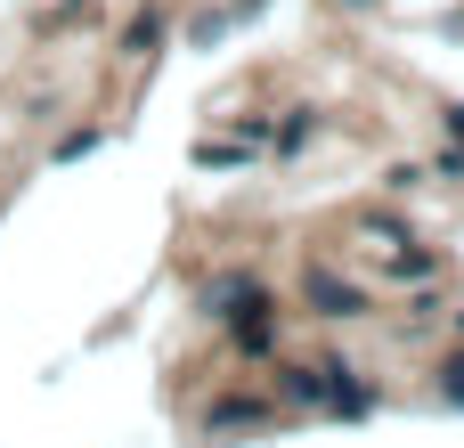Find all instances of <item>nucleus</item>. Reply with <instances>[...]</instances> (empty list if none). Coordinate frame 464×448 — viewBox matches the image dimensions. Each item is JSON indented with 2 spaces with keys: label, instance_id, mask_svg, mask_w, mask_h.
<instances>
[{
  "label": "nucleus",
  "instance_id": "1",
  "mask_svg": "<svg viewBox=\"0 0 464 448\" xmlns=\"http://www.w3.org/2000/svg\"><path fill=\"white\" fill-rule=\"evenodd\" d=\"M310 302H318V318H359L367 310V294L351 278H334V269H310Z\"/></svg>",
  "mask_w": 464,
  "mask_h": 448
},
{
  "label": "nucleus",
  "instance_id": "2",
  "mask_svg": "<svg viewBox=\"0 0 464 448\" xmlns=\"http://www.w3.org/2000/svg\"><path fill=\"white\" fill-rule=\"evenodd\" d=\"M155 41H163V16H155V8H147V16H139V24H130V33H122V49H130V57H147V49H155Z\"/></svg>",
  "mask_w": 464,
  "mask_h": 448
},
{
  "label": "nucleus",
  "instance_id": "3",
  "mask_svg": "<svg viewBox=\"0 0 464 448\" xmlns=\"http://www.w3.org/2000/svg\"><path fill=\"white\" fill-rule=\"evenodd\" d=\"M253 416H261L253 400H220V408H212V433H228V424H253Z\"/></svg>",
  "mask_w": 464,
  "mask_h": 448
},
{
  "label": "nucleus",
  "instance_id": "4",
  "mask_svg": "<svg viewBox=\"0 0 464 448\" xmlns=\"http://www.w3.org/2000/svg\"><path fill=\"white\" fill-rule=\"evenodd\" d=\"M449 400H464V359H457V367H449Z\"/></svg>",
  "mask_w": 464,
  "mask_h": 448
},
{
  "label": "nucleus",
  "instance_id": "5",
  "mask_svg": "<svg viewBox=\"0 0 464 448\" xmlns=\"http://www.w3.org/2000/svg\"><path fill=\"white\" fill-rule=\"evenodd\" d=\"M449 131H457V147H464V106H457V114H449ZM457 163H464V155H457Z\"/></svg>",
  "mask_w": 464,
  "mask_h": 448
}]
</instances>
